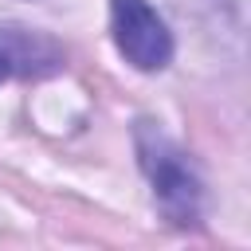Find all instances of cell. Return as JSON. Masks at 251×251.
<instances>
[{
  "label": "cell",
  "mask_w": 251,
  "mask_h": 251,
  "mask_svg": "<svg viewBox=\"0 0 251 251\" xmlns=\"http://www.w3.org/2000/svg\"><path fill=\"white\" fill-rule=\"evenodd\" d=\"M110 27L122 59L137 71H161L173 59V35L149 0H110Z\"/></svg>",
  "instance_id": "obj_2"
},
{
  "label": "cell",
  "mask_w": 251,
  "mask_h": 251,
  "mask_svg": "<svg viewBox=\"0 0 251 251\" xmlns=\"http://www.w3.org/2000/svg\"><path fill=\"white\" fill-rule=\"evenodd\" d=\"M137 161L153 184V200L161 216L176 227H196L204 208V184L192 169V161L176 149L173 137H165L153 122L137 126Z\"/></svg>",
  "instance_id": "obj_1"
},
{
  "label": "cell",
  "mask_w": 251,
  "mask_h": 251,
  "mask_svg": "<svg viewBox=\"0 0 251 251\" xmlns=\"http://www.w3.org/2000/svg\"><path fill=\"white\" fill-rule=\"evenodd\" d=\"M8 75H12V55H8L4 47H0V82H4Z\"/></svg>",
  "instance_id": "obj_3"
}]
</instances>
